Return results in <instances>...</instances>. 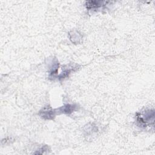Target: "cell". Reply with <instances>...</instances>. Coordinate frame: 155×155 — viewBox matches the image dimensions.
<instances>
[{
  "instance_id": "1",
  "label": "cell",
  "mask_w": 155,
  "mask_h": 155,
  "mask_svg": "<svg viewBox=\"0 0 155 155\" xmlns=\"http://www.w3.org/2000/svg\"><path fill=\"white\" fill-rule=\"evenodd\" d=\"M136 122L139 127L146 128L149 125H154V110H145L142 112L136 113Z\"/></svg>"
},
{
  "instance_id": "2",
  "label": "cell",
  "mask_w": 155,
  "mask_h": 155,
  "mask_svg": "<svg viewBox=\"0 0 155 155\" xmlns=\"http://www.w3.org/2000/svg\"><path fill=\"white\" fill-rule=\"evenodd\" d=\"M56 109H53L50 106H46L41 110L39 115L43 119L47 120L53 119L56 114Z\"/></svg>"
},
{
  "instance_id": "3",
  "label": "cell",
  "mask_w": 155,
  "mask_h": 155,
  "mask_svg": "<svg viewBox=\"0 0 155 155\" xmlns=\"http://www.w3.org/2000/svg\"><path fill=\"white\" fill-rule=\"evenodd\" d=\"M77 108V105L75 104H66L63 106L56 109V113H63L65 114H70L74 111Z\"/></svg>"
},
{
  "instance_id": "4",
  "label": "cell",
  "mask_w": 155,
  "mask_h": 155,
  "mask_svg": "<svg viewBox=\"0 0 155 155\" xmlns=\"http://www.w3.org/2000/svg\"><path fill=\"white\" fill-rule=\"evenodd\" d=\"M104 2L101 1H86L85 6L87 9H96L101 7Z\"/></svg>"
},
{
  "instance_id": "5",
  "label": "cell",
  "mask_w": 155,
  "mask_h": 155,
  "mask_svg": "<svg viewBox=\"0 0 155 155\" xmlns=\"http://www.w3.org/2000/svg\"><path fill=\"white\" fill-rule=\"evenodd\" d=\"M73 69L71 68H67V69H65L63 72H62V73H61L58 78L59 79H64L65 78L68 76V75L71 73V72L72 71Z\"/></svg>"
},
{
  "instance_id": "6",
  "label": "cell",
  "mask_w": 155,
  "mask_h": 155,
  "mask_svg": "<svg viewBox=\"0 0 155 155\" xmlns=\"http://www.w3.org/2000/svg\"><path fill=\"white\" fill-rule=\"evenodd\" d=\"M59 66V62L57 61L55 62L53 65L50 70V76H54L55 74L57 73L58 71V68Z\"/></svg>"
}]
</instances>
